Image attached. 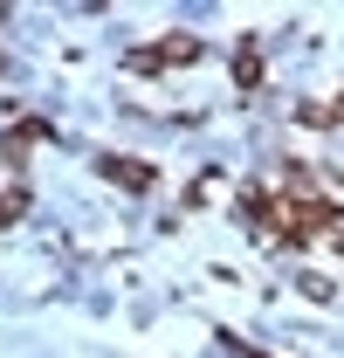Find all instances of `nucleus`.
<instances>
[{
  "label": "nucleus",
  "instance_id": "1",
  "mask_svg": "<svg viewBox=\"0 0 344 358\" xmlns=\"http://www.w3.org/2000/svg\"><path fill=\"white\" fill-rule=\"evenodd\" d=\"M172 62H200V42H193V35H166L159 48H138V55H131V69H145V76H152V69H172Z\"/></svg>",
  "mask_w": 344,
  "mask_h": 358
},
{
  "label": "nucleus",
  "instance_id": "2",
  "mask_svg": "<svg viewBox=\"0 0 344 358\" xmlns=\"http://www.w3.org/2000/svg\"><path fill=\"white\" fill-rule=\"evenodd\" d=\"M103 173L117 179V186H131V193H138V186L152 179V166H138V159H103Z\"/></svg>",
  "mask_w": 344,
  "mask_h": 358
},
{
  "label": "nucleus",
  "instance_id": "3",
  "mask_svg": "<svg viewBox=\"0 0 344 358\" xmlns=\"http://www.w3.org/2000/svg\"><path fill=\"white\" fill-rule=\"evenodd\" d=\"M234 76H241L248 90L261 83V48H255V42H248V48H234Z\"/></svg>",
  "mask_w": 344,
  "mask_h": 358
},
{
  "label": "nucleus",
  "instance_id": "4",
  "mask_svg": "<svg viewBox=\"0 0 344 358\" xmlns=\"http://www.w3.org/2000/svg\"><path fill=\"white\" fill-rule=\"evenodd\" d=\"M248 358H268V352H248Z\"/></svg>",
  "mask_w": 344,
  "mask_h": 358
}]
</instances>
